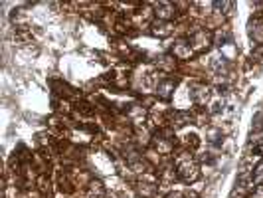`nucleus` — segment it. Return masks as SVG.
<instances>
[{"mask_svg": "<svg viewBox=\"0 0 263 198\" xmlns=\"http://www.w3.org/2000/svg\"><path fill=\"white\" fill-rule=\"evenodd\" d=\"M178 178H182L184 182H194L198 178V166L194 163H182L178 165V170H176Z\"/></svg>", "mask_w": 263, "mask_h": 198, "instance_id": "1", "label": "nucleus"}, {"mask_svg": "<svg viewBox=\"0 0 263 198\" xmlns=\"http://www.w3.org/2000/svg\"><path fill=\"white\" fill-rule=\"evenodd\" d=\"M174 87H176V81H174V79H170V77H165V79L157 85V95H159L161 99H165V101H168V99L172 97Z\"/></svg>", "mask_w": 263, "mask_h": 198, "instance_id": "2", "label": "nucleus"}, {"mask_svg": "<svg viewBox=\"0 0 263 198\" xmlns=\"http://www.w3.org/2000/svg\"><path fill=\"white\" fill-rule=\"evenodd\" d=\"M249 198H263V184H259L257 188H253V192H251Z\"/></svg>", "mask_w": 263, "mask_h": 198, "instance_id": "3", "label": "nucleus"}, {"mask_svg": "<svg viewBox=\"0 0 263 198\" xmlns=\"http://www.w3.org/2000/svg\"><path fill=\"white\" fill-rule=\"evenodd\" d=\"M253 149H255V153H261L263 155V135L259 139H255V147Z\"/></svg>", "mask_w": 263, "mask_h": 198, "instance_id": "4", "label": "nucleus"}]
</instances>
